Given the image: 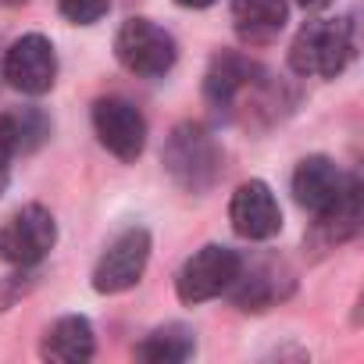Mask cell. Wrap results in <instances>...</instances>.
<instances>
[{"label": "cell", "mask_w": 364, "mask_h": 364, "mask_svg": "<svg viewBox=\"0 0 364 364\" xmlns=\"http://www.w3.org/2000/svg\"><path fill=\"white\" fill-rule=\"evenodd\" d=\"M240 261H243V257H240L232 247H222V243L200 247L186 264L178 268V275H175V293H178V300H182V304H204V300L222 296V293L232 286V279H236V272H240Z\"/></svg>", "instance_id": "7"}, {"label": "cell", "mask_w": 364, "mask_h": 364, "mask_svg": "<svg viewBox=\"0 0 364 364\" xmlns=\"http://www.w3.org/2000/svg\"><path fill=\"white\" fill-rule=\"evenodd\" d=\"M204 97L215 107V114L229 122H250V114L275 118L282 86L257 61L236 50H222L204 75Z\"/></svg>", "instance_id": "1"}, {"label": "cell", "mask_w": 364, "mask_h": 364, "mask_svg": "<svg viewBox=\"0 0 364 364\" xmlns=\"http://www.w3.org/2000/svg\"><path fill=\"white\" fill-rule=\"evenodd\" d=\"M350 18H314L289 43V68L304 79H336L353 61Z\"/></svg>", "instance_id": "3"}, {"label": "cell", "mask_w": 364, "mask_h": 364, "mask_svg": "<svg viewBox=\"0 0 364 364\" xmlns=\"http://www.w3.org/2000/svg\"><path fill=\"white\" fill-rule=\"evenodd\" d=\"M58 8H61V15H65L68 22H75V26H97V22L107 15L111 0H58Z\"/></svg>", "instance_id": "18"}, {"label": "cell", "mask_w": 364, "mask_h": 364, "mask_svg": "<svg viewBox=\"0 0 364 364\" xmlns=\"http://www.w3.org/2000/svg\"><path fill=\"white\" fill-rule=\"evenodd\" d=\"M11 122H15V132H18V150H36L50 136V122L36 107H26L22 114H11Z\"/></svg>", "instance_id": "16"}, {"label": "cell", "mask_w": 364, "mask_h": 364, "mask_svg": "<svg viewBox=\"0 0 364 364\" xmlns=\"http://www.w3.org/2000/svg\"><path fill=\"white\" fill-rule=\"evenodd\" d=\"M289 8L286 0H232V26L236 36L250 47L272 43L286 29Z\"/></svg>", "instance_id": "14"}, {"label": "cell", "mask_w": 364, "mask_h": 364, "mask_svg": "<svg viewBox=\"0 0 364 364\" xmlns=\"http://www.w3.org/2000/svg\"><path fill=\"white\" fill-rule=\"evenodd\" d=\"M4 79L29 97H43L58 82V54L54 43L40 33H29L15 40L4 54Z\"/></svg>", "instance_id": "9"}, {"label": "cell", "mask_w": 364, "mask_h": 364, "mask_svg": "<svg viewBox=\"0 0 364 364\" xmlns=\"http://www.w3.org/2000/svg\"><path fill=\"white\" fill-rule=\"evenodd\" d=\"M229 222H232L236 236L254 240V243H264V240L279 236V229H282V211H279V200H275V193H272L268 182H261V178L243 182V186L232 193Z\"/></svg>", "instance_id": "11"}, {"label": "cell", "mask_w": 364, "mask_h": 364, "mask_svg": "<svg viewBox=\"0 0 364 364\" xmlns=\"http://www.w3.org/2000/svg\"><path fill=\"white\" fill-rule=\"evenodd\" d=\"M293 197L304 211L321 218V215H332L336 208H343L346 200L360 197V178L346 175L332 157L311 154L293 171Z\"/></svg>", "instance_id": "4"}, {"label": "cell", "mask_w": 364, "mask_h": 364, "mask_svg": "<svg viewBox=\"0 0 364 364\" xmlns=\"http://www.w3.org/2000/svg\"><path fill=\"white\" fill-rule=\"evenodd\" d=\"M0 4H22V0H0Z\"/></svg>", "instance_id": "22"}, {"label": "cell", "mask_w": 364, "mask_h": 364, "mask_svg": "<svg viewBox=\"0 0 364 364\" xmlns=\"http://www.w3.org/2000/svg\"><path fill=\"white\" fill-rule=\"evenodd\" d=\"M289 289L293 275L286 272L282 261H240V272L225 293H232V304L240 311H268Z\"/></svg>", "instance_id": "12"}, {"label": "cell", "mask_w": 364, "mask_h": 364, "mask_svg": "<svg viewBox=\"0 0 364 364\" xmlns=\"http://www.w3.org/2000/svg\"><path fill=\"white\" fill-rule=\"evenodd\" d=\"M93 350H97L93 325L82 314L58 318L43 332V339H40V357L43 360H54V364H82V360L93 357Z\"/></svg>", "instance_id": "13"}, {"label": "cell", "mask_w": 364, "mask_h": 364, "mask_svg": "<svg viewBox=\"0 0 364 364\" xmlns=\"http://www.w3.org/2000/svg\"><path fill=\"white\" fill-rule=\"evenodd\" d=\"M146 261H150V232L146 229H125L100 254V261L93 268V289L107 293V296L132 289L143 279Z\"/></svg>", "instance_id": "8"}, {"label": "cell", "mask_w": 364, "mask_h": 364, "mask_svg": "<svg viewBox=\"0 0 364 364\" xmlns=\"http://www.w3.org/2000/svg\"><path fill=\"white\" fill-rule=\"evenodd\" d=\"M18 154V132L11 114H0V197H4L8 182H11V161Z\"/></svg>", "instance_id": "17"}, {"label": "cell", "mask_w": 364, "mask_h": 364, "mask_svg": "<svg viewBox=\"0 0 364 364\" xmlns=\"http://www.w3.org/2000/svg\"><path fill=\"white\" fill-rule=\"evenodd\" d=\"M93 129L118 161H136L146 146V118L125 97H100L93 104Z\"/></svg>", "instance_id": "10"}, {"label": "cell", "mask_w": 364, "mask_h": 364, "mask_svg": "<svg viewBox=\"0 0 364 364\" xmlns=\"http://www.w3.org/2000/svg\"><path fill=\"white\" fill-rule=\"evenodd\" d=\"M58 243V222L43 204L18 208L0 225V261L15 268H36Z\"/></svg>", "instance_id": "6"}, {"label": "cell", "mask_w": 364, "mask_h": 364, "mask_svg": "<svg viewBox=\"0 0 364 364\" xmlns=\"http://www.w3.org/2000/svg\"><path fill=\"white\" fill-rule=\"evenodd\" d=\"M114 54L122 61V68H129L132 75L143 79H161L175 68L178 47L175 36L168 29H161L150 18H129L118 36H114Z\"/></svg>", "instance_id": "5"}, {"label": "cell", "mask_w": 364, "mask_h": 364, "mask_svg": "<svg viewBox=\"0 0 364 364\" xmlns=\"http://www.w3.org/2000/svg\"><path fill=\"white\" fill-rule=\"evenodd\" d=\"M168 175L190 193H204L222 178V146L200 122H178L161 150Z\"/></svg>", "instance_id": "2"}, {"label": "cell", "mask_w": 364, "mask_h": 364, "mask_svg": "<svg viewBox=\"0 0 364 364\" xmlns=\"http://www.w3.org/2000/svg\"><path fill=\"white\" fill-rule=\"evenodd\" d=\"M33 286H36V275H33V268H18V275L0 279V311H8V307H11L18 296H26Z\"/></svg>", "instance_id": "19"}, {"label": "cell", "mask_w": 364, "mask_h": 364, "mask_svg": "<svg viewBox=\"0 0 364 364\" xmlns=\"http://www.w3.org/2000/svg\"><path fill=\"white\" fill-rule=\"evenodd\" d=\"M193 350H197V339L186 325H164V328H154L136 346V357L146 364H178V360H190Z\"/></svg>", "instance_id": "15"}, {"label": "cell", "mask_w": 364, "mask_h": 364, "mask_svg": "<svg viewBox=\"0 0 364 364\" xmlns=\"http://www.w3.org/2000/svg\"><path fill=\"white\" fill-rule=\"evenodd\" d=\"M293 4H300L304 11H318V8H325L328 0H293Z\"/></svg>", "instance_id": "21"}, {"label": "cell", "mask_w": 364, "mask_h": 364, "mask_svg": "<svg viewBox=\"0 0 364 364\" xmlns=\"http://www.w3.org/2000/svg\"><path fill=\"white\" fill-rule=\"evenodd\" d=\"M178 8H193V11H200V8H211L215 0H175Z\"/></svg>", "instance_id": "20"}]
</instances>
